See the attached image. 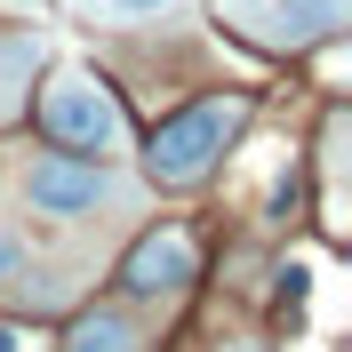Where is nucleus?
<instances>
[{"instance_id": "20e7f679", "label": "nucleus", "mask_w": 352, "mask_h": 352, "mask_svg": "<svg viewBox=\"0 0 352 352\" xmlns=\"http://www.w3.org/2000/svg\"><path fill=\"white\" fill-rule=\"evenodd\" d=\"M224 16L264 48H312L344 24V0H224Z\"/></svg>"}, {"instance_id": "39448f33", "label": "nucleus", "mask_w": 352, "mask_h": 352, "mask_svg": "<svg viewBox=\"0 0 352 352\" xmlns=\"http://www.w3.org/2000/svg\"><path fill=\"white\" fill-rule=\"evenodd\" d=\"M120 280H129V296H176V288L192 280V241H184L176 224H168V232H144Z\"/></svg>"}, {"instance_id": "7ed1b4c3", "label": "nucleus", "mask_w": 352, "mask_h": 352, "mask_svg": "<svg viewBox=\"0 0 352 352\" xmlns=\"http://www.w3.org/2000/svg\"><path fill=\"white\" fill-rule=\"evenodd\" d=\"M24 200L41 208V217L56 224H80V217H104V208H120L129 200V184L104 168V160H72V153H41V160H24Z\"/></svg>"}, {"instance_id": "9b49d317", "label": "nucleus", "mask_w": 352, "mask_h": 352, "mask_svg": "<svg viewBox=\"0 0 352 352\" xmlns=\"http://www.w3.org/2000/svg\"><path fill=\"white\" fill-rule=\"evenodd\" d=\"M0 352H16V336H8V329H0Z\"/></svg>"}, {"instance_id": "1a4fd4ad", "label": "nucleus", "mask_w": 352, "mask_h": 352, "mask_svg": "<svg viewBox=\"0 0 352 352\" xmlns=\"http://www.w3.org/2000/svg\"><path fill=\"white\" fill-rule=\"evenodd\" d=\"M32 280H41V272H32V264H24V248L0 232V296H16V305H56V296H48V288H32Z\"/></svg>"}, {"instance_id": "f257e3e1", "label": "nucleus", "mask_w": 352, "mask_h": 352, "mask_svg": "<svg viewBox=\"0 0 352 352\" xmlns=\"http://www.w3.org/2000/svg\"><path fill=\"white\" fill-rule=\"evenodd\" d=\"M241 120H248V104H241V96H208V104H192L184 120H168V129L153 136V153H144L153 184H168V192L200 184V176H208V168H217L224 153H232Z\"/></svg>"}, {"instance_id": "0eeeda50", "label": "nucleus", "mask_w": 352, "mask_h": 352, "mask_svg": "<svg viewBox=\"0 0 352 352\" xmlns=\"http://www.w3.org/2000/svg\"><path fill=\"white\" fill-rule=\"evenodd\" d=\"M32 65H41V32H8V41H0V120L16 112L24 80H32Z\"/></svg>"}, {"instance_id": "f03ea898", "label": "nucleus", "mask_w": 352, "mask_h": 352, "mask_svg": "<svg viewBox=\"0 0 352 352\" xmlns=\"http://www.w3.org/2000/svg\"><path fill=\"white\" fill-rule=\"evenodd\" d=\"M41 129L56 136V144H72V153H96V160L129 153V120H120V104H112V88L96 80V72H80V65H65L56 80H48Z\"/></svg>"}, {"instance_id": "f8f14e48", "label": "nucleus", "mask_w": 352, "mask_h": 352, "mask_svg": "<svg viewBox=\"0 0 352 352\" xmlns=\"http://www.w3.org/2000/svg\"><path fill=\"white\" fill-rule=\"evenodd\" d=\"M16 8H32V0H16Z\"/></svg>"}, {"instance_id": "6e6552de", "label": "nucleus", "mask_w": 352, "mask_h": 352, "mask_svg": "<svg viewBox=\"0 0 352 352\" xmlns=\"http://www.w3.org/2000/svg\"><path fill=\"white\" fill-rule=\"evenodd\" d=\"M72 16L88 24H144V16H168V8H184V0H65Z\"/></svg>"}, {"instance_id": "423d86ee", "label": "nucleus", "mask_w": 352, "mask_h": 352, "mask_svg": "<svg viewBox=\"0 0 352 352\" xmlns=\"http://www.w3.org/2000/svg\"><path fill=\"white\" fill-rule=\"evenodd\" d=\"M65 352H144V329H136L129 312H80Z\"/></svg>"}, {"instance_id": "9d476101", "label": "nucleus", "mask_w": 352, "mask_h": 352, "mask_svg": "<svg viewBox=\"0 0 352 352\" xmlns=\"http://www.w3.org/2000/svg\"><path fill=\"white\" fill-rule=\"evenodd\" d=\"M224 352H272V344H224Z\"/></svg>"}]
</instances>
